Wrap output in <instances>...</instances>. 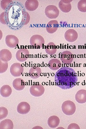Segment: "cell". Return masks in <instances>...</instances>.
Returning a JSON list of instances; mask_svg holds the SVG:
<instances>
[{"label":"cell","instance_id":"1","mask_svg":"<svg viewBox=\"0 0 86 129\" xmlns=\"http://www.w3.org/2000/svg\"><path fill=\"white\" fill-rule=\"evenodd\" d=\"M77 74L72 68L62 67L57 71L55 75L56 85L62 89L72 88L77 85Z\"/></svg>","mask_w":86,"mask_h":129},{"label":"cell","instance_id":"2","mask_svg":"<svg viewBox=\"0 0 86 129\" xmlns=\"http://www.w3.org/2000/svg\"><path fill=\"white\" fill-rule=\"evenodd\" d=\"M76 109L75 105L73 102L70 100L65 101L62 103V110L65 114L70 115L73 114Z\"/></svg>","mask_w":86,"mask_h":129},{"label":"cell","instance_id":"3","mask_svg":"<svg viewBox=\"0 0 86 129\" xmlns=\"http://www.w3.org/2000/svg\"><path fill=\"white\" fill-rule=\"evenodd\" d=\"M30 45L34 46L35 48H41L44 44V40L41 35L35 34L32 35L30 40Z\"/></svg>","mask_w":86,"mask_h":129},{"label":"cell","instance_id":"4","mask_svg":"<svg viewBox=\"0 0 86 129\" xmlns=\"http://www.w3.org/2000/svg\"><path fill=\"white\" fill-rule=\"evenodd\" d=\"M45 13V15L49 19H55L58 16L59 11L56 6L51 5H48L46 7Z\"/></svg>","mask_w":86,"mask_h":129},{"label":"cell","instance_id":"5","mask_svg":"<svg viewBox=\"0 0 86 129\" xmlns=\"http://www.w3.org/2000/svg\"><path fill=\"white\" fill-rule=\"evenodd\" d=\"M23 71V67L19 63H14L11 65L10 68L11 74L14 77L20 76L22 75Z\"/></svg>","mask_w":86,"mask_h":129},{"label":"cell","instance_id":"6","mask_svg":"<svg viewBox=\"0 0 86 129\" xmlns=\"http://www.w3.org/2000/svg\"><path fill=\"white\" fill-rule=\"evenodd\" d=\"M44 91V87L40 84L32 86L30 88V93L35 97H39L42 95Z\"/></svg>","mask_w":86,"mask_h":129},{"label":"cell","instance_id":"7","mask_svg":"<svg viewBox=\"0 0 86 129\" xmlns=\"http://www.w3.org/2000/svg\"><path fill=\"white\" fill-rule=\"evenodd\" d=\"M19 42L18 38L13 35H7L5 38L6 44L10 48H14L16 47L18 44Z\"/></svg>","mask_w":86,"mask_h":129},{"label":"cell","instance_id":"8","mask_svg":"<svg viewBox=\"0 0 86 129\" xmlns=\"http://www.w3.org/2000/svg\"><path fill=\"white\" fill-rule=\"evenodd\" d=\"M29 55V52L27 49L21 48L17 51L16 56V59L18 61L23 62L27 59Z\"/></svg>","mask_w":86,"mask_h":129},{"label":"cell","instance_id":"9","mask_svg":"<svg viewBox=\"0 0 86 129\" xmlns=\"http://www.w3.org/2000/svg\"><path fill=\"white\" fill-rule=\"evenodd\" d=\"M64 37L66 41L69 42H75L78 37L77 32L73 29H69L65 32Z\"/></svg>","mask_w":86,"mask_h":129},{"label":"cell","instance_id":"10","mask_svg":"<svg viewBox=\"0 0 86 129\" xmlns=\"http://www.w3.org/2000/svg\"><path fill=\"white\" fill-rule=\"evenodd\" d=\"M60 59L62 62L65 64H70L73 59V55L70 51H66L63 52L60 55Z\"/></svg>","mask_w":86,"mask_h":129},{"label":"cell","instance_id":"11","mask_svg":"<svg viewBox=\"0 0 86 129\" xmlns=\"http://www.w3.org/2000/svg\"><path fill=\"white\" fill-rule=\"evenodd\" d=\"M71 0H61L59 2V7L60 10L63 12L67 13L69 12L71 9L70 2Z\"/></svg>","mask_w":86,"mask_h":129},{"label":"cell","instance_id":"12","mask_svg":"<svg viewBox=\"0 0 86 129\" xmlns=\"http://www.w3.org/2000/svg\"><path fill=\"white\" fill-rule=\"evenodd\" d=\"M30 105L26 102H22L18 105L17 110L19 113L25 114L27 113L30 111Z\"/></svg>","mask_w":86,"mask_h":129},{"label":"cell","instance_id":"13","mask_svg":"<svg viewBox=\"0 0 86 129\" xmlns=\"http://www.w3.org/2000/svg\"><path fill=\"white\" fill-rule=\"evenodd\" d=\"M12 54L9 50L3 49L0 51V60L4 62H7L11 59Z\"/></svg>","mask_w":86,"mask_h":129},{"label":"cell","instance_id":"14","mask_svg":"<svg viewBox=\"0 0 86 129\" xmlns=\"http://www.w3.org/2000/svg\"><path fill=\"white\" fill-rule=\"evenodd\" d=\"M38 5V2L37 0H27L25 2V6L27 10L33 11L37 9Z\"/></svg>","mask_w":86,"mask_h":129},{"label":"cell","instance_id":"15","mask_svg":"<svg viewBox=\"0 0 86 129\" xmlns=\"http://www.w3.org/2000/svg\"><path fill=\"white\" fill-rule=\"evenodd\" d=\"M75 99L79 103L82 104L86 102V90L81 89L78 91L75 95Z\"/></svg>","mask_w":86,"mask_h":129},{"label":"cell","instance_id":"16","mask_svg":"<svg viewBox=\"0 0 86 129\" xmlns=\"http://www.w3.org/2000/svg\"><path fill=\"white\" fill-rule=\"evenodd\" d=\"M59 26L58 23L56 20H51L48 23L46 29L49 33H53L57 30Z\"/></svg>","mask_w":86,"mask_h":129},{"label":"cell","instance_id":"17","mask_svg":"<svg viewBox=\"0 0 86 129\" xmlns=\"http://www.w3.org/2000/svg\"><path fill=\"white\" fill-rule=\"evenodd\" d=\"M13 86L16 90L18 91L22 90L25 86V82L24 80L20 78L15 79L12 82Z\"/></svg>","mask_w":86,"mask_h":129},{"label":"cell","instance_id":"18","mask_svg":"<svg viewBox=\"0 0 86 129\" xmlns=\"http://www.w3.org/2000/svg\"><path fill=\"white\" fill-rule=\"evenodd\" d=\"M41 73L40 68L37 66H34L30 69L28 74L31 78L36 79L40 76Z\"/></svg>","mask_w":86,"mask_h":129},{"label":"cell","instance_id":"19","mask_svg":"<svg viewBox=\"0 0 86 129\" xmlns=\"http://www.w3.org/2000/svg\"><path fill=\"white\" fill-rule=\"evenodd\" d=\"M60 120L57 116L53 115L50 116L48 118V124L51 128H54L57 127L60 123Z\"/></svg>","mask_w":86,"mask_h":129},{"label":"cell","instance_id":"20","mask_svg":"<svg viewBox=\"0 0 86 129\" xmlns=\"http://www.w3.org/2000/svg\"><path fill=\"white\" fill-rule=\"evenodd\" d=\"M48 66L49 68L54 70H57L61 66L60 61L57 59H53L49 61Z\"/></svg>","mask_w":86,"mask_h":129},{"label":"cell","instance_id":"21","mask_svg":"<svg viewBox=\"0 0 86 129\" xmlns=\"http://www.w3.org/2000/svg\"><path fill=\"white\" fill-rule=\"evenodd\" d=\"M12 92L11 87L8 85H4L0 88V94L3 97H9L11 94Z\"/></svg>","mask_w":86,"mask_h":129},{"label":"cell","instance_id":"22","mask_svg":"<svg viewBox=\"0 0 86 129\" xmlns=\"http://www.w3.org/2000/svg\"><path fill=\"white\" fill-rule=\"evenodd\" d=\"M13 122L10 119H6L0 122V129H13Z\"/></svg>","mask_w":86,"mask_h":129},{"label":"cell","instance_id":"23","mask_svg":"<svg viewBox=\"0 0 86 129\" xmlns=\"http://www.w3.org/2000/svg\"><path fill=\"white\" fill-rule=\"evenodd\" d=\"M45 50L46 53L48 54L52 55L56 53L57 49L54 43L50 42L46 45Z\"/></svg>","mask_w":86,"mask_h":129},{"label":"cell","instance_id":"24","mask_svg":"<svg viewBox=\"0 0 86 129\" xmlns=\"http://www.w3.org/2000/svg\"><path fill=\"white\" fill-rule=\"evenodd\" d=\"M77 7L80 11L86 12V0H80L78 3Z\"/></svg>","mask_w":86,"mask_h":129},{"label":"cell","instance_id":"25","mask_svg":"<svg viewBox=\"0 0 86 129\" xmlns=\"http://www.w3.org/2000/svg\"><path fill=\"white\" fill-rule=\"evenodd\" d=\"M8 114V111L5 108L2 107H0V119L5 118Z\"/></svg>","mask_w":86,"mask_h":129},{"label":"cell","instance_id":"26","mask_svg":"<svg viewBox=\"0 0 86 129\" xmlns=\"http://www.w3.org/2000/svg\"><path fill=\"white\" fill-rule=\"evenodd\" d=\"M0 62V73H2L7 70L8 68V63L3 62L1 60Z\"/></svg>","mask_w":86,"mask_h":129},{"label":"cell","instance_id":"27","mask_svg":"<svg viewBox=\"0 0 86 129\" xmlns=\"http://www.w3.org/2000/svg\"><path fill=\"white\" fill-rule=\"evenodd\" d=\"M12 2L11 0H3L1 1L0 5L1 8L4 10L6 9L8 6Z\"/></svg>","mask_w":86,"mask_h":129},{"label":"cell","instance_id":"28","mask_svg":"<svg viewBox=\"0 0 86 129\" xmlns=\"http://www.w3.org/2000/svg\"><path fill=\"white\" fill-rule=\"evenodd\" d=\"M30 17L29 13L27 12H24L23 24L24 25H27L29 22Z\"/></svg>","mask_w":86,"mask_h":129},{"label":"cell","instance_id":"29","mask_svg":"<svg viewBox=\"0 0 86 129\" xmlns=\"http://www.w3.org/2000/svg\"><path fill=\"white\" fill-rule=\"evenodd\" d=\"M7 17V15H5V12L2 13L0 15V22L3 24H6L5 20L6 21V19L5 18Z\"/></svg>","mask_w":86,"mask_h":129},{"label":"cell","instance_id":"30","mask_svg":"<svg viewBox=\"0 0 86 129\" xmlns=\"http://www.w3.org/2000/svg\"><path fill=\"white\" fill-rule=\"evenodd\" d=\"M68 129H80L79 125L75 123H72L70 124L68 126Z\"/></svg>","mask_w":86,"mask_h":129}]
</instances>
